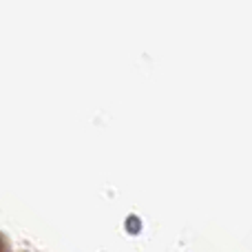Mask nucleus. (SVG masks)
<instances>
[{
	"label": "nucleus",
	"instance_id": "1",
	"mask_svg": "<svg viewBox=\"0 0 252 252\" xmlns=\"http://www.w3.org/2000/svg\"><path fill=\"white\" fill-rule=\"evenodd\" d=\"M2 246H4V244H2V239H0V252H4V248H2Z\"/></svg>",
	"mask_w": 252,
	"mask_h": 252
}]
</instances>
